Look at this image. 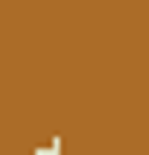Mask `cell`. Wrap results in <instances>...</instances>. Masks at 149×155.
<instances>
[{
    "instance_id": "6da1fadb",
    "label": "cell",
    "mask_w": 149,
    "mask_h": 155,
    "mask_svg": "<svg viewBox=\"0 0 149 155\" xmlns=\"http://www.w3.org/2000/svg\"><path fill=\"white\" fill-rule=\"evenodd\" d=\"M30 155H66V143H60V137H48V143H42V149H30Z\"/></svg>"
}]
</instances>
